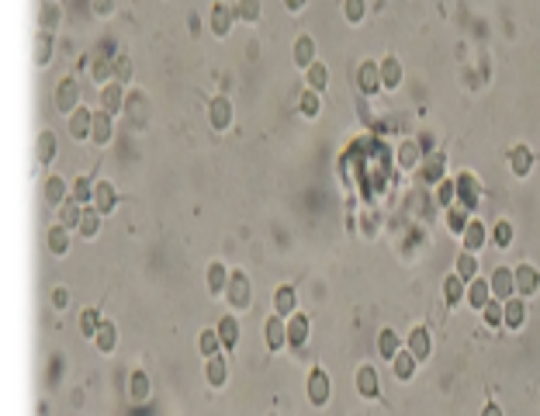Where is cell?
Returning <instances> with one entry per match:
<instances>
[{
    "mask_svg": "<svg viewBox=\"0 0 540 416\" xmlns=\"http://www.w3.org/2000/svg\"><path fill=\"white\" fill-rule=\"evenodd\" d=\"M492 240H495V247H502V250H505V247L512 243V226H509V223H499V226H495V233H492Z\"/></svg>",
    "mask_w": 540,
    "mask_h": 416,
    "instance_id": "cell-53",
    "label": "cell"
},
{
    "mask_svg": "<svg viewBox=\"0 0 540 416\" xmlns=\"http://www.w3.org/2000/svg\"><path fill=\"white\" fill-rule=\"evenodd\" d=\"M309 399L316 406H326L329 402V375L322 368H312V375H309Z\"/></svg>",
    "mask_w": 540,
    "mask_h": 416,
    "instance_id": "cell-14",
    "label": "cell"
},
{
    "mask_svg": "<svg viewBox=\"0 0 540 416\" xmlns=\"http://www.w3.org/2000/svg\"><path fill=\"white\" fill-rule=\"evenodd\" d=\"M402 347H405V343L398 340L395 330H381V333H378V354H381L385 361H395V354H398Z\"/></svg>",
    "mask_w": 540,
    "mask_h": 416,
    "instance_id": "cell-30",
    "label": "cell"
},
{
    "mask_svg": "<svg viewBox=\"0 0 540 416\" xmlns=\"http://www.w3.org/2000/svg\"><path fill=\"white\" fill-rule=\"evenodd\" d=\"M309 340V316L295 312L288 316V347H302Z\"/></svg>",
    "mask_w": 540,
    "mask_h": 416,
    "instance_id": "cell-24",
    "label": "cell"
},
{
    "mask_svg": "<svg viewBox=\"0 0 540 416\" xmlns=\"http://www.w3.org/2000/svg\"><path fill=\"white\" fill-rule=\"evenodd\" d=\"M457 201L467 208V212H474L478 208V201H481V191H478V180H474V173H457Z\"/></svg>",
    "mask_w": 540,
    "mask_h": 416,
    "instance_id": "cell-6",
    "label": "cell"
},
{
    "mask_svg": "<svg viewBox=\"0 0 540 416\" xmlns=\"http://www.w3.org/2000/svg\"><path fill=\"white\" fill-rule=\"evenodd\" d=\"M90 125H94V111H87V108H77L70 115V122H66L73 139H90Z\"/></svg>",
    "mask_w": 540,
    "mask_h": 416,
    "instance_id": "cell-16",
    "label": "cell"
},
{
    "mask_svg": "<svg viewBox=\"0 0 540 416\" xmlns=\"http://www.w3.org/2000/svg\"><path fill=\"white\" fill-rule=\"evenodd\" d=\"M443 167H447V156H443V153H426L419 173H423L426 184H440V180H443Z\"/></svg>",
    "mask_w": 540,
    "mask_h": 416,
    "instance_id": "cell-18",
    "label": "cell"
},
{
    "mask_svg": "<svg viewBox=\"0 0 540 416\" xmlns=\"http://www.w3.org/2000/svg\"><path fill=\"white\" fill-rule=\"evenodd\" d=\"M512 278H516V295H523V299L537 295V288H540V271H537L533 264H519V267L512 271Z\"/></svg>",
    "mask_w": 540,
    "mask_h": 416,
    "instance_id": "cell-7",
    "label": "cell"
},
{
    "mask_svg": "<svg viewBox=\"0 0 540 416\" xmlns=\"http://www.w3.org/2000/svg\"><path fill=\"white\" fill-rule=\"evenodd\" d=\"M461 236H464V250H471V254H478V250L485 247V240H488V229H485V223H478V219H471V223H467V229H464Z\"/></svg>",
    "mask_w": 540,
    "mask_h": 416,
    "instance_id": "cell-22",
    "label": "cell"
},
{
    "mask_svg": "<svg viewBox=\"0 0 540 416\" xmlns=\"http://www.w3.org/2000/svg\"><path fill=\"white\" fill-rule=\"evenodd\" d=\"M115 8H118V0H90V11H94L97 18H111Z\"/></svg>",
    "mask_w": 540,
    "mask_h": 416,
    "instance_id": "cell-54",
    "label": "cell"
},
{
    "mask_svg": "<svg viewBox=\"0 0 540 416\" xmlns=\"http://www.w3.org/2000/svg\"><path fill=\"white\" fill-rule=\"evenodd\" d=\"M218 337H222V347H235V343H239V319L225 316V319L218 323Z\"/></svg>",
    "mask_w": 540,
    "mask_h": 416,
    "instance_id": "cell-45",
    "label": "cell"
},
{
    "mask_svg": "<svg viewBox=\"0 0 540 416\" xmlns=\"http://www.w3.org/2000/svg\"><path fill=\"white\" fill-rule=\"evenodd\" d=\"M49 59H52V32H39V39H35V63L46 66Z\"/></svg>",
    "mask_w": 540,
    "mask_h": 416,
    "instance_id": "cell-47",
    "label": "cell"
},
{
    "mask_svg": "<svg viewBox=\"0 0 540 416\" xmlns=\"http://www.w3.org/2000/svg\"><path fill=\"white\" fill-rule=\"evenodd\" d=\"M115 340H118L115 323H101V330H97V337H94V347H97L101 354H111V350H115Z\"/></svg>",
    "mask_w": 540,
    "mask_h": 416,
    "instance_id": "cell-42",
    "label": "cell"
},
{
    "mask_svg": "<svg viewBox=\"0 0 540 416\" xmlns=\"http://www.w3.org/2000/svg\"><path fill=\"white\" fill-rule=\"evenodd\" d=\"M381 84H385V91H398V84H402V63H398V56H385L381 59Z\"/></svg>",
    "mask_w": 540,
    "mask_h": 416,
    "instance_id": "cell-21",
    "label": "cell"
},
{
    "mask_svg": "<svg viewBox=\"0 0 540 416\" xmlns=\"http://www.w3.org/2000/svg\"><path fill=\"white\" fill-rule=\"evenodd\" d=\"M70 233L73 229H66V226H52L49 229V254H56V257H66L70 254Z\"/></svg>",
    "mask_w": 540,
    "mask_h": 416,
    "instance_id": "cell-28",
    "label": "cell"
},
{
    "mask_svg": "<svg viewBox=\"0 0 540 416\" xmlns=\"http://www.w3.org/2000/svg\"><path fill=\"white\" fill-rule=\"evenodd\" d=\"M101 219H104V216L97 212L94 205H90V208H84V219H80V229H77V233H80L84 240H94V236L101 233Z\"/></svg>",
    "mask_w": 540,
    "mask_h": 416,
    "instance_id": "cell-35",
    "label": "cell"
},
{
    "mask_svg": "<svg viewBox=\"0 0 540 416\" xmlns=\"http://www.w3.org/2000/svg\"><path fill=\"white\" fill-rule=\"evenodd\" d=\"M502 305H505V326H509V330H519L523 319H526V302H523V295H512V299H505Z\"/></svg>",
    "mask_w": 540,
    "mask_h": 416,
    "instance_id": "cell-27",
    "label": "cell"
},
{
    "mask_svg": "<svg viewBox=\"0 0 540 416\" xmlns=\"http://www.w3.org/2000/svg\"><path fill=\"white\" fill-rule=\"evenodd\" d=\"M225 375H229V364H225V357L222 354H215V357H208V364H204V378H208V385H225Z\"/></svg>",
    "mask_w": 540,
    "mask_h": 416,
    "instance_id": "cell-34",
    "label": "cell"
},
{
    "mask_svg": "<svg viewBox=\"0 0 540 416\" xmlns=\"http://www.w3.org/2000/svg\"><path fill=\"white\" fill-rule=\"evenodd\" d=\"M481 416H502V409H499V406H495V402H488V406H485V409H481Z\"/></svg>",
    "mask_w": 540,
    "mask_h": 416,
    "instance_id": "cell-59",
    "label": "cell"
},
{
    "mask_svg": "<svg viewBox=\"0 0 540 416\" xmlns=\"http://www.w3.org/2000/svg\"><path fill=\"white\" fill-rule=\"evenodd\" d=\"M225 288H229V271H225V264H208V292L211 295H225Z\"/></svg>",
    "mask_w": 540,
    "mask_h": 416,
    "instance_id": "cell-32",
    "label": "cell"
},
{
    "mask_svg": "<svg viewBox=\"0 0 540 416\" xmlns=\"http://www.w3.org/2000/svg\"><path fill=\"white\" fill-rule=\"evenodd\" d=\"M122 108H125V84H118V80L104 84V91H101V111L118 115Z\"/></svg>",
    "mask_w": 540,
    "mask_h": 416,
    "instance_id": "cell-11",
    "label": "cell"
},
{
    "mask_svg": "<svg viewBox=\"0 0 540 416\" xmlns=\"http://www.w3.org/2000/svg\"><path fill=\"white\" fill-rule=\"evenodd\" d=\"M42 198H46L49 205H56V208H59V205L66 201V177H49V180H46Z\"/></svg>",
    "mask_w": 540,
    "mask_h": 416,
    "instance_id": "cell-37",
    "label": "cell"
},
{
    "mask_svg": "<svg viewBox=\"0 0 540 416\" xmlns=\"http://www.w3.org/2000/svg\"><path fill=\"white\" fill-rule=\"evenodd\" d=\"M509 170L516 173V177H526L530 170H533V153H530V146H512L509 149Z\"/></svg>",
    "mask_w": 540,
    "mask_h": 416,
    "instance_id": "cell-17",
    "label": "cell"
},
{
    "mask_svg": "<svg viewBox=\"0 0 540 416\" xmlns=\"http://www.w3.org/2000/svg\"><path fill=\"white\" fill-rule=\"evenodd\" d=\"M263 333H267V347H270V350H281V347H288V319H285V316L267 319Z\"/></svg>",
    "mask_w": 540,
    "mask_h": 416,
    "instance_id": "cell-12",
    "label": "cell"
},
{
    "mask_svg": "<svg viewBox=\"0 0 540 416\" xmlns=\"http://www.w3.org/2000/svg\"><path fill=\"white\" fill-rule=\"evenodd\" d=\"M305 4H309V0H285V8H288V11H295V15H298V11H305Z\"/></svg>",
    "mask_w": 540,
    "mask_h": 416,
    "instance_id": "cell-58",
    "label": "cell"
},
{
    "mask_svg": "<svg viewBox=\"0 0 540 416\" xmlns=\"http://www.w3.org/2000/svg\"><path fill=\"white\" fill-rule=\"evenodd\" d=\"M488 285H492V299H499V302H505V299L516 295V278H512L509 267H495L492 278H488Z\"/></svg>",
    "mask_w": 540,
    "mask_h": 416,
    "instance_id": "cell-8",
    "label": "cell"
},
{
    "mask_svg": "<svg viewBox=\"0 0 540 416\" xmlns=\"http://www.w3.org/2000/svg\"><path fill=\"white\" fill-rule=\"evenodd\" d=\"M52 305H56V309H66V305H70V292H66V288H56V292H52Z\"/></svg>",
    "mask_w": 540,
    "mask_h": 416,
    "instance_id": "cell-56",
    "label": "cell"
},
{
    "mask_svg": "<svg viewBox=\"0 0 540 416\" xmlns=\"http://www.w3.org/2000/svg\"><path fill=\"white\" fill-rule=\"evenodd\" d=\"M467 299V281L461 278V274H450L447 281H443V302L454 309L457 302H464Z\"/></svg>",
    "mask_w": 540,
    "mask_h": 416,
    "instance_id": "cell-23",
    "label": "cell"
},
{
    "mask_svg": "<svg viewBox=\"0 0 540 416\" xmlns=\"http://www.w3.org/2000/svg\"><path fill=\"white\" fill-rule=\"evenodd\" d=\"M298 108H302V115H305V118H316V115L322 111V94L309 87V91L302 94V101H298Z\"/></svg>",
    "mask_w": 540,
    "mask_h": 416,
    "instance_id": "cell-43",
    "label": "cell"
},
{
    "mask_svg": "<svg viewBox=\"0 0 540 416\" xmlns=\"http://www.w3.org/2000/svg\"><path fill=\"white\" fill-rule=\"evenodd\" d=\"M467 223H471V212H467L464 205H450V208H447V226H450V233H464Z\"/></svg>",
    "mask_w": 540,
    "mask_h": 416,
    "instance_id": "cell-39",
    "label": "cell"
},
{
    "mask_svg": "<svg viewBox=\"0 0 540 416\" xmlns=\"http://www.w3.org/2000/svg\"><path fill=\"white\" fill-rule=\"evenodd\" d=\"M101 312L97 309H84V316H80V333L87 337V340H94L97 337V330H101Z\"/></svg>",
    "mask_w": 540,
    "mask_h": 416,
    "instance_id": "cell-44",
    "label": "cell"
},
{
    "mask_svg": "<svg viewBox=\"0 0 540 416\" xmlns=\"http://www.w3.org/2000/svg\"><path fill=\"white\" fill-rule=\"evenodd\" d=\"M305 80H309V87H312V91H319V94H322V91L329 87V70H326V63H319V59H316V63L305 70Z\"/></svg>",
    "mask_w": 540,
    "mask_h": 416,
    "instance_id": "cell-36",
    "label": "cell"
},
{
    "mask_svg": "<svg viewBox=\"0 0 540 416\" xmlns=\"http://www.w3.org/2000/svg\"><path fill=\"white\" fill-rule=\"evenodd\" d=\"M225 295H229V305H232V309H246V305H249V278H246L242 271H232Z\"/></svg>",
    "mask_w": 540,
    "mask_h": 416,
    "instance_id": "cell-5",
    "label": "cell"
},
{
    "mask_svg": "<svg viewBox=\"0 0 540 416\" xmlns=\"http://www.w3.org/2000/svg\"><path fill=\"white\" fill-rule=\"evenodd\" d=\"M94 187L90 177H73V187H70V198H77L80 205H94Z\"/></svg>",
    "mask_w": 540,
    "mask_h": 416,
    "instance_id": "cell-40",
    "label": "cell"
},
{
    "mask_svg": "<svg viewBox=\"0 0 540 416\" xmlns=\"http://www.w3.org/2000/svg\"><path fill=\"white\" fill-rule=\"evenodd\" d=\"M218 347H222L218 330H204V333L197 337V350H201V357H215V354H218Z\"/></svg>",
    "mask_w": 540,
    "mask_h": 416,
    "instance_id": "cell-46",
    "label": "cell"
},
{
    "mask_svg": "<svg viewBox=\"0 0 540 416\" xmlns=\"http://www.w3.org/2000/svg\"><path fill=\"white\" fill-rule=\"evenodd\" d=\"M481 316H485V326H488V330H499V326H505V305H502L499 299H492V302L481 309Z\"/></svg>",
    "mask_w": 540,
    "mask_h": 416,
    "instance_id": "cell-41",
    "label": "cell"
},
{
    "mask_svg": "<svg viewBox=\"0 0 540 416\" xmlns=\"http://www.w3.org/2000/svg\"><path fill=\"white\" fill-rule=\"evenodd\" d=\"M132 73H135V70H132V59H128V56H115V80H118V84H128Z\"/></svg>",
    "mask_w": 540,
    "mask_h": 416,
    "instance_id": "cell-52",
    "label": "cell"
},
{
    "mask_svg": "<svg viewBox=\"0 0 540 416\" xmlns=\"http://www.w3.org/2000/svg\"><path fill=\"white\" fill-rule=\"evenodd\" d=\"M291 59H295V66L309 70V66L316 63V39H312V35H298V39H295V53H291Z\"/></svg>",
    "mask_w": 540,
    "mask_h": 416,
    "instance_id": "cell-15",
    "label": "cell"
},
{
    "mask_svg": "<svg viewBox=\"0 0 540 416\" xmlns=\"http://www.w3.org/2000/svg\"><path fill=\"white\" fill-rule=\"evenodd\" d=\"M35 156H39V163H42V167H49V163L56 160V132H49V129H42V132H39Z\"/></svg>",
    "mask_w": 540,
    "mask_h": 416,
    "instance_id": "cell-26",
    "label": "cell"
},
{
    "mask_svg": "<svg viewBox=\"0 0 540 416\" xmlns=\"http://www.w3.org/2000/svg\"><path fill=\"white\" fill-rule=\"evenodd\" d=\"M454 264H457L454 274H461L464 281H474V278H478V257H474L471 250H461V257H457Z\"/></svg>",
    "mask_w": 540,
    "mask_h": 416,
    "instance_id": "cell-38",
    "label": "cell"
},
{
    "mask_svg": "<svg viewBox=\"0 0 540 416\" xmlns=\"http://www.w3.org/2000/svg\"><path fill=\"white\" fill-rule=\"evenodd\" d=\"M146 395H149V375H146V371H135V375H132V399L142 402Z\"/></svg>",
    "mask_w": 540,
    "mask_h": 416,
    "instance_id": "cell-51",
    "label": "cell"
},
{
    "mask_svg": "<svg viewBox=\"0 0 540 416\" xmlns=\"http://www.w3.org/2000/svg\"><path fill=\"white\" fill-rule=\"evenodd\" d=\"M405 347H409V354H412L416 361H426V357L433 354V337H430V330H426V326H416V330L409 333Z\"/></svg>",
    "mask_w": 540,
    "mask_h": 416,
    "instance_id": "cell-10",
    "label": "cell"
},
{
    "mask_svg": "<svg viewBox=\"0 0 540 416\" xmlns=\"http://www.w3.org/2000/svg\"><path fill=\"white\" fill-rule=\"evenodd\" d=\"M436 201H440L443 208H450V205L457 201V180H447V177H443V180L436 184Z\"/></svg>",
    "mask_w": 540,
    "mask_h": 416,
    "instance_id": "cell-50",
    "label": "cell"
},
{
    "mask_svg": "<svg viewBox=\"0 0 540 416\" xmlns=\"http://www.w3.org/2000/svg\"><path fill=\"white\" fill-rule=\"evenodd\" d=\"M416 364H419V361L409 354V347H402V350L395 354V361H392V368H395V378H398V381H409V378H412V371H416Z\"/></svg>",
    "mask_w": 540,
    "mask_h": 416,
    "instance_id": "cell-33",
    "label": "cell"
},
{
    "mask_svg": "<svg viewBox=\"0 0 540 416\" xmlns=\"http://www.w3.org/2000/svg\"><path fill=\"white\" fill-rule=\"evenodd\" d=\"M295 302H298V295H295V288L291 285H281L278 292H274V309H278V316H295Z\"/></svg>",
    "mask_w": 540,
    "mask_h": 416,
    "instance_id": "cell-29",
    "label": "cell"
},
{
    "mask_svg": "<svg viewBox=\"0 0 540 416\" xmlns=\"http://www.w3.org/2000/svg\"><path fill=\"white\" fill-rule=\"evenodd\" d=\"M56 108H59L66 118L80 108V80H77V77L59 80V87H56Z\"/></svg>",
    "mask_w": 540,
    "mask_h": 416,
    "instance_id": "cell-2",
    "label": "cell"
},
{
    "mask_svg": "<svg viewBox=\"0 0 540 416\" xmlns=\"http://www.w3.org/2000/svg\"><path fill=\"white\" fill-rule=\"evenodd\" d=\"M357 87H360V94L364 97H374L385 84H381V63H374V59H364L360 66H357Z\"/></svg>",
    "mask_w": 540,
    "mask_h": 416,
    "instance_id": "cell-1",
    "label": "cell"
},
{
    "mask_svg": "<svg viewBox=\"0 0 540 416\" xmlns=\"http://www.w3.org/2000/svg\"><path fill=\"white\" fill-rule=\"evenodd\" d=\"M94 208H97L101 216H111L115 208H118V191H115L111 180H97V187H94Z\"/></svg>",
    "mask_w": 540,
    "mask_h": 416,
    "instance_id": "cell-9",
    "label": "cell"
},
{
    "mask_svg": "<svg viewBox=\"0 0 540 416\" xmlns=\"http://www.w3.org/2000/svg\"><path fill=\"white\" fill-rule=\"evenodd\" d=\"M419 149H423V153H436V139H433L430 132H423V135H419Z\"/></svg>",
    "mask_w": 540,
    "mask_h": 416,
    "instance_id": "cell-57",
    "label": "cell"
},
{
    "mask_svg": "<svg viewBox=\"0 0 540 416\" xmlns=\"http://www.w3.org/2000/svg\"><path fill=\"white\" fill-rule=\"evenodd\" d=\"M416 156H419V146H416V142H402V149H398V163H402V167H412Z\"/></svg>",
    "mask_w": 540,
    "mask_h": 416,
    "instance_id": "cell-55",
    "label": "cell"
},
{
    "mask_svg": "<svg viewBox=\"0 0 540 416\" xmlns=\"http://www.w3.org/2000/svg\"><path fill=\"white\" fill-rule=\"evenodd\" d=\"M235 18H239V15H235L229 4H211V15H208V28H211V35L225 39V35L232 32Z\"/></svg>",
    "mask_w": 540,
    "mask_h": 416,
    "instance_id": "cell-4",
    "label": "cell"
},
{
    "mask_svg": "<svg viewBox=\"0 0 540 416\" xmlns=\"http://www.w3.org/2000/svg\"><path fill=\"white\" fill-rule=\"evenodd\" d=\"M59 226H66V229H80V219H84V205L77 201V198H66L63 205H59Z\"/></svg>",
    "mask_w": 540,
    "mask_h": 416,
    "instance_id": "cell-19",
    "label": "cell"
},
{
    "mask_svg": "<svg viewBox=\"0 0 540 416\" xmlns=\"http://www.w3.org/2000/svg\"><path fill=\"white\" fill-rule=\"evenodd\" d=\"M208 125H211L215 132H225V129L232 125V97L218 94V97L208 101Z\"/></svg>",
    "mask_w": 540,
    "mask_h": 416,
    "instance_id": "cell-3",
    "label": "cell"
},
{
    "mask_svg": "<svg viewBox=\"0 0 540 416\" xmlns=\"http://www.w3.org/2000/svg\"><path fill=\"white\" fill-rule=\"evenodd\" d=\"M235 15L246 25H256L260 21V0H235Z\"/></svg>",
    "mask_w": 540,
    "mask_h": 416,
    "instance_id": "cell-49",
    "label": "cell"
},
{
    "mask_svg": "<svg viewBox=\"0 0 540 416\" xmlns=\"http://www.w3.org/2000/svg\"><path fill=\"white\" fill-rule=\"evenodd\" d=\"M357 392H360L364 399H378L381 385H378V371H374L371 364H364V368L357 371Z\"/></svg>",
    "mask_w": 540,
    "mask_h": 416,
    "instance_id": "cell-25",
    "label": "cell"
},
{
    "mask_svg": "<svg viewBox=\"0 0 540 416\" xmlns=\"http://www.w3.org/2000/svg\"><path fill=\"white\" fill-rule=\"evenodd\" d=\"M467 302H471L478 312L492 302V285H488V278H474V281H467Z\"/></svg>",
    "mask_w": 540,
    "mask_h": 416,
    "instance_id": "cell-20",
    "label": "cell"
},
{
    "mask_svg": "<svg viewBox=\"0 0 540 416\" xmlns=\"http://www.w3.org/2000/svg\"><path fill=\"white\" fill-rule=\"evenodd\" d=\"M111 118H115V115H108V111H94V125H90V142H94V146H108V142H111V135H115Z\"/></svg>",
    "mask_w": 540,
    "mask_h": 416,
    "instance_id": "cell-13",
    "label": "cell"
},
{
    "mask_svg": "<svg viewBox=\"0 0 540 416\" xmlns=\"http://www.w3.org/2000/svg\"><path fill=\"white\" fill-rule=\"evenodd\" d=\"M364 15H367V0H343V18L350 25H360Z\"/></svg>",
    "mask_w": 540,
    "mask_h": 416,
    "instance_id": "cell-48",
    "label": "cell"
},
{
    "mask_svg": "<svg viewBox=\"0 0 540 416\" xmlns=\"http://www.w3.org/2000/svg\"><path fill=\"white\" fill-rule=\"evenodd\" d=\"M59 28V4L56 0H42L39 8V32H56Z\"/></svg>",
    "mask_w": 540,
    "mask_h": 416,
    "instance_id": "cell-31",
    "label": "cell"
}]
</instances>
